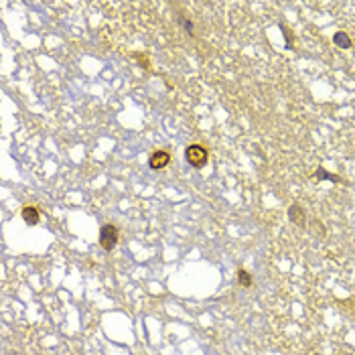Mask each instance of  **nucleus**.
<instances>
[{"label": "nucleus", "mask_w": 355, "mask_h": 355, "mask_svg": "<svg viewBox=\"0 0 355 355\" xmlns=\"http://www.w3.org/2000/svg\"><path fill=\"white\" fill-rule=\"evenodd\" d=\"M238 282H240L244 288H250V286H252V276H250L248 270H244V268L238 270Z\"/></svg>", "instance_id": "obj_8"}, {"label": "nucleus", "mask_w": 355, "mask_h": 355, "mask_svg": "<svg viewBox=\"0 0 355 355\" xmlns=\"http://www.w3.org/2000/svg\"><path fill=\"white\" fill-rule=\"evenodd\" d=\"M23 219H25V224H28V226H37L39 224V219H41V213H39V209L35 205H26V207H23Z\"/></svg>", "instance_id": "obj_5"}, {"label": "nucleus", "mask_w": 355, "mask_h": 355, "mask_svg": "<svg viewBox=\"0 0 355 355\" xmlns=\"http://www.w3.org/2000/svg\"><path fill=\"white\" fill-rule=\"evenodd\" d=\"M315 179H319V181H331V183H349V181H345L343 177H339V175H333V173H329V171H325L323 167H319L317 171H315Z\"/></svg>", "instance_id": "obj_6"}, {"label": "nucleus", "mask_w": 355, "mask_h": 355, "mask_svg": "<svg viewBox=\"0 0 355 355\" xmlns=\"http://www.w3.org/2000/svg\"><path fill=\"white\" fill-rule=\"evenodd\" d=\"M185 158L193 169H201V167H205L207 158H209V152H207V149L201 144H189L185 151Z\"/></svg>", "instance_id": "obj_1"}, {"label": "nucleus", "mask_w": 355, "mask_h": 355, "mask_svg": "<svg viewBox=\"0 0 355 355\" xmlns=\"http://www.w3.org/2000/svg\"><path fill=\"white\" fill-rule=\"evenodd\" d=\"M171 162V152L169 151H154L149 158V167L152 171H160V169H165L167 165Z\"/></svg>", "instance_id": "obj_3"}, {"label": "nucleus", "mask_w": 355, "mask_h": 355, "mask_svg": "<svg viewBox=\"0 0 355 355\" xmlns=\"http://www.w3.org/2000/svg\"><path fill=\"white\" fill-rule=\"evenodd\" d=\"M310 231H313L317 238H325V235H327V229H325V226L321 224L319 219H313V224H310Z\"/></svg>", "instance_id": "obj_9"}, {"label": "nucleus", "mask_w": 355, "mask_h": 355, "mask_svg": "<svg viewBox=\"0 0 355 355\" xmlns=\"http://www.w3.org/2000/svg\"><path fill=\"white\" fill-rule=\"evenodd\" d=\"M280 28H282V35H284V39H286V47L292 49V47H294V35H292V31H290L286 25H280Z\"/></svg>", "instance_id": "obj_10"}, {"label": "nucleus", "mask_w": 355, "mask_h": 355, "mask_svg": "<svg viewBox=\"0 0 355 355\" xmlns=\"http://www.w3.org/2000/svg\"><path fill=\"white\" fill-rule=\"evenodd\" d=\"M288 219L292 221L294 226L306 228V213H304V209H303L299 203H292V205L288 207Z\"/></svg>", "instance_id": "obj_4"}, {"label": "nucleus", "mask_w": 355, "mask_h": 355, "mask_svg": "<svg viewBox=\"0 0 355 355\" xmlns=\"http://www.w3.org/2000/svg\"><path fill=\"white\" fill-rule=\"evenodd\" d=\"M118 244V228L114 224H103L100 228V246L106 252H112Z\"/></svg>", "instance_id": "obj_2"}, {"label": "nucleus", "mask_w": 355, "mask_h": 355, "mask_svg": "<svg viewBox=\"0 0 355 355\" xmlns=\"http://www.w3.org/2000/svg\"><path fill=\"white\" fill-rule=\"evenodd\" d=\"M333 43H335L339 49H351V47H353V41H351V37H349L345 31H337V33L333 35Z\"/></svg>", "instance_id": "obj_7"}, {"label": "nucleus", "mask_w": 355, "mask_h": 355, "mask_svg": "<svg viewBox=\"0 0 355 355\" xmlns=\"http://www.w3.org/2000/svg\"><path fill=\"white\" fill-rule=\"evenodd\" d=\"M132 57H136L138 61H140V65H142V67H146V69H149V57H146V55H142V53H134Z\"/></svg>", "instance_id": "obj_12"}, {"label": "nucleus", "mask_w": 355, "mask_h": 355, "mask_svg": "<svg viewBox=\"0 0 355 355\" xmlns=\"http://www.w3.org/2000/svg\"><path fill=\"white\" fill-rule=\"evenodd\" d=\"M179 23H181V25L185 26V31H187L189 35H193V33H195V26H193V23H191L189 19H185V17H183V14H181V17H179Z\"/></svg>", "instance_id": "obj_11"}]
</instances>
